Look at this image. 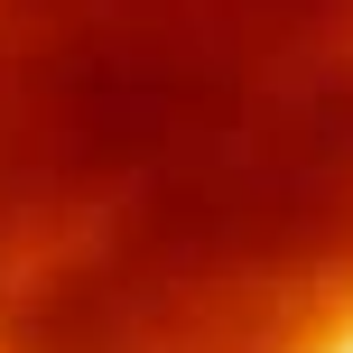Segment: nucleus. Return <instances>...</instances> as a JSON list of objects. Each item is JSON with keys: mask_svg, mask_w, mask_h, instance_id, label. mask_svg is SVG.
Here are the masks:
<instances>
[{"mask_svg": "<svg viewBox=\"0 0 353 353\" xmlns=\"http://www.w3.org/2000/svg\"><path fill=\"white\" fill-rule=\"evenodd\" d=\"M0 353H353V0H0Z\"/></svg>", "mask_w": 353, "mask_h": 353, "instance_id": "nucleus-1", "label": "nucleus"}]
</instances>
